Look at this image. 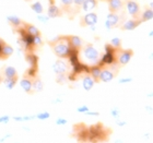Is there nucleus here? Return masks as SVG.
I'll return each mask as SVG.
<instances>
[{
    "instance_id": "nucleus-1",
    "label": "nucleus",
    "mask_w": 153,
    "mask_h": 143,
    "mask_svg": "<svg viewBox=\"0 0 153 143\" xmlns=\"http://www.w3.org/2000/svg\"><path fill=\"white\" fill-rule=\"evenodd\" d=\"M48 45L53 48L54 54L58 58H68L72 51V48L68 41V36H59L54 41H48Z\"/></svg>"
},
{
    "instance_id": "nucleus-2",
    "label": "nucleus",
    "mask_w": 153,
    "mask_h": 143,
    "mask_svg": "<svg viewBox=\"0 0 153 143\" xmlns=\"http://www.w3.org/2000/svg\"><path fill=\"white\" fill-rule=\"evenodd\" d=\"M82 54L83 57L85 58L86 60L92 61V62H96L100 58V53L92 44H88L82 48Z\"/></svg>"
},
{
    "instance_id": "nucleus-3",
    "label": "nucleus",
    "mask_w": 153,
    "mask_h": 143,
    "mask_svg": "<svg viewBox=\"0 0 153 143\" xmlns=\"http://www.w3.org/2000/svg\"><path fill=\"white\" fill-rule=\"evenodd\" d=\"M117 51H118V54H117V56H115V57L117 58L118 64H121V66H126V64L130 61L132 56H134V51L131 50V49L121 50V48H120V49H117Z\"/></svg>"
},
{
    "instance_id": "nucleus-4",
    "label": "nucleus",
    "mask_w": 153,
    "mask_h": 143,
    "mask_svg": "<svg viewBox=\"0 0 153 143\" xmlns=\"http://www.w3.org/2000/svg\"><path fill=\"white\" fill-rule=\"evenodd\" d=\"M126 9H127V12L132 16V19H138L139 16H140V7H139L138 2H136L134 0L127 1Z\"/></svg>"
},
{
    "instance_id": "nucleus-5",
    "label": "nucleus",
    "mask_w": 153,
    "mask_h": 143,
    "mask_svg": "<svg viewBox=\"0 0 153 143\" xmlns=\"http://www.w3.org/2000/svg\"><path fill=\"white\" fill-rule=\"evenodd\" d=\"M119 21H120V16H118L116 12H111L106 16L105 26L108 30H112V29H114V27H116V26H118Z\"/></svg>"
},
{
    "instance_id": "nucleus-6",
    "label": "nucleus",
    "mask_w": 153,
    "mask_h": 143,
    "mask_svg": "<svg viewBox=\"0 0 153 143\" xmlns=\"http://www.w3.org/2000/svg\"><path fill=\"white\" fill-rule=\"evenodd\" d=\"M141 24V20L140 19H131L125 21L123 24H121L120 29L123 31H132V30L137 29L138 26Z\"/></svg>"
},
{
    "instance_id": "nucleus-7",
    "label": "nucleus",
    "mask_w": 153,
    "mask_h": 143,
    "mask_svg": "<svg viewBox=\"0 0 153 143\" xmlns=\"http://www.w3.org/2000/svg\"><path fill=\"white\" fill-rule=\"evenodd\" d=\"M68 69H69L68 64L64 60H60V59L56 60V62L53 66V70H54V72L56 74H66L68 72Z\"/></svg>"
},
{
    "instance_id": "nucleus-8",
    "label": "nucleus",
    "mask_w": 153,
    "mask_h": 143,
    "mask_svg": "<svg viewBox=\"0 0 153 143\" xmlns=\"http://www.w3.org/2000/svg\"><path fill=\"white\" fill-rule=\"evenodd\" d=\"M99 21V18H97V14L93 12H90L88 14L83 16L81 22H82V25H86V26H92L95 25L96 23Z\"/></svg>"
},
{
    "instance_id": "nucleus-9",
    "label": "nucleus",
    "mask_w": 153,
    "mask_h": 143,
    "mask_svg": "<svg viewBox=\"0 0 153 143\" xmlns=\"http://www.w3.org/2000/svg\"><path fill=\"white\" fill-rule=\"evenodd\" d=\"M68 41H69V44H70L72 50L78 51L82 48V39H81L79 36L69 35L68 36Z\"/></svg>"
},
{
    "instance_id": "nucleus-10",
    "label": "nucleus",
    "mask_w": 153,
    "mask_h": 143,
    "mask_svg": "<svg viewBox=\"0 0 153 143\" xmlns=\"http://www.w3.org/2000/svg\"><path fill=\"white\" fill-rule=\"evenodd\" d=\"M47 16H49V19H55L58 16H62V10L59 9L57 6H55L54 3H51L47 9Z\"/></svg>"
},
{
    "instance_id": "nucleus-11",
    "label": "nucleus",
    "mask_w": 153,
    "mask_h": 143,
    "mask_svg": "<svg viewBox=\"0 0 153 143\" xmlns=\"http://www.w3.org/2000/svg\"><path fill=\"white\" fill-rule=\"evenodd\" d=\"M115 78V73L109 69H102L100 73V82H109Z\"/></svg>"
},
{
    "instance_id": "nucleus-12",
    "label": "nucleus",
    "mask_w": 153,
    "mask_h": 143,
    "mask_svg": "<svg viewBox=\"0 0 153 143\" xmlns=\"http://www.w3.org/2000/svg\"><path fill=\"white\" fill-rule=\"evenodd\" d=\"M20 85L24 91H25L27 94H32L33 90H32V79L29 78V76H24L21 82H20Z\"/></svg>"
},
{
    "instance_id": "nucleus-13",
    "label": "nucleus",
    "mask_w": 153,
    "mask_h": 143,
    "mask_svg": "<svg viewBox=\"0 0 153 143\" xmlns=\"http://www.w3.org/2000/svg\"><path fill=\"white\" fill-rule=\"evenodd\" d=\"M23 30L26 34H29L31 36H36V35H41V32L36 27V26L32 25V24H29V23H24L23 24Z\"/></svg>"
},
{
    "instance_id": "nucleus-14",
    "label": "nucleus",
    "mask_w": 153,
    "mask_h": 143,
    "mask_svg": "<svg viewBox=\"0 0 153 143\" xmlns=\"http://www.w3.org/2000/svg\"><path fill=\"white\" fill-rule=\"evenodd\" d=\"M97 6V0H84L83 3L81 4V8H82L83 11L85 12H90L94 10Z\"/></svg>"
},
{
    "instance_id": "nucleus-15",
    "label": "nucleus",
    "mask_w": 153,
    "mask_h": 143,
    "mask_svg": "<svg viewBox=\"0 0 153 143\" xmlns=\"http://www.w3.org/2000/svg\"><path fill=\"white\" fill-rule=\"evenodd\" d=\"M7 21L9 22L10 25H12L13 27H16V29H19V27L23 26V24L25 23V22H23V21L20 19V18H18V16H7Z\"/></svg>"
},
{
    "instance_id": "nucleus-16",
    "label": "nucleus",
    "mask_w": 153,
    "mask_h": 143,
    "mask_svg": "<svg viewBox=\"0 0 153 143\" xmlns=\"http://www.w3.org/2000/svg\"><path fill=\"white\" fill-rule=\"evenodd\" d=\"M13 48L12 46H10L8 44H3L2 49H1V56H0V59H8L10 56H12L13 54Z\"/></svg>"
},
{
    "instance_id": "nucleus-17",
    "label": "nucleus",
    "mask_w": 153,
    "mask_h": 143,
    "mask_svg": "<svg viewBox=\"0 0 153 143\" xmlns=\"http://www.w3.org/2000/svg\"><path fill=\"white\" fill-rule=\"evenodd\" d=\"M123 7L121 0H109L108 1V10L109 12H117Z\"/></svg>"
},
{
    "instance_id": "nucleus-18",
    "label": "nucleus",
    "mask_w": 153,
    "mask_h": 143,
    "mask_svg": "<svg viewBox=\"0 0 153 143\" xmlns=\"http://www.w3.org/2000/svg\"><path fill=\"white\" fill-rule=\"evenodd\" d=\"M94 80L91 76H85L83 78L82 80V86L83 89L85 90V91H90V90H92V87L94 86Z\"/></svg>"
},
{
    "instance_id": "nucleus-19",
    "label": "nucleus",
    "mask_w": 153,
    "mask_h": 143,
    "mask_svg": "<svg viewBox=\"0 0 153 143\" xmlns=\"http://www.w3.org/2000/svg\"><path fill=\"white\" fill-rule=\"evenodd\" d=\"M101 70H102V68L100 67V66H93L90 69V76H92L95 83L100 82V73H101Z\"/></svg>"
},
{
    "instance_id": "nucleus-20",
    "label": "nucleus",
    "mask_w": 153,
    "mask_h": 143,
    "mask_svg": "<svg viewBox=\"0 0 153 143\" xmlns=\"http://www.w3.org/2000/svg\"><path fill=\"white\" fill-rule=\"evenodd\" d=\"M115 53H112V51H106V54L103 56L102 62L104 64H112L115 61Z\"/></svg>"
},
{
    "instance_id": "nucleus-21",
    "label": "nucleus",
    "mask_w": 153,
    "mask_h": 143,
    "mask_svg": "<svg viewBox=\"0 0 153 143\" xmlns=\"http://www.w3.org/2000/svg\"><path fill=\"white\" fill-rule=\"evenodd\" d=\"M3 76L4 78H18V72L13 67H4L3 69Z\"/></svg>"
},
{
    "instance_id": "nucleus-22",
    "label": "nucleus",
    "mask_w": 153,
    "mask_h": 143,
    "mask_svg": "<svg viewBox=\"0 0 153 143\" xmlns=\"http://www.w3.org/2000/svg\"><path fill=\"white\" fill-rule=\"evenodd\" d=\"M32 90L34 92H41L43 90V82L37 76H35V79L32 81Z\"/></svg>"
},
{
    "instance_id": "nucleus-23",
    "label": "nucleus",
    "mask_w": 153,
    "mask_h": 143,
    "mask_svg": "<svg viewBox=\"0 0 153 143\" xmlns=\"http://www.w3.org/2000/svg\"><path fill=\"white\" fill-rule=\"evenodd\" d=\"M16 81H18V78H4L2 80V82L4 83L7 89L12 90L16 84Z\"/></svg>"
},
{
    "instance_id": "nucleus-24",
    "label": "nucleus",
    "mask_w": 153,
    "mask_h": 143,
    "mask_svg": "<svg viewBox=\"0 0 153 143\" xmlns=\"http://www.w3.org/2000/svg\"><path fill=\"white\" fill-rule=\"evenodd\" d=\"M153 18V10L151 8L149 9H146L144 12L141 14V22H146V21H150Z\"/></svg>"
},
{
    "instance_id": "nucleus-25",
    "label": "nucleus",
    "mask_w": 153,
    "mask_h": 143,
    "mask_svg": "<svg viewBox=\"0 0 153 143\" xmlns=\"http://www.w3.org/2000/svg\"><path fill=\"white\" fill-rule=\"evenodd\" d=\"M26 60H27L31 67H37V57L35 55H33L32 53L26 54Z\"/></svg>"
},
{
    "instance_id": "nucleus-26",
    "label": "nucleus",
    "mask_w": 153,
    "mask_h": 143,
    "mask_svg": "<svg viewBox=\"0 0 153 143\" xmlns=\"http://www.w3.org/2000/svg\"><path fill=\"white\" fill-rule=\"evenodd\" d=\"M31 9L35 13H37V14H41V13H43V11H44L43 4H42V2H39V1H36V2L33 3L32 6H31Z\"/></svg>"
},
{
    "instance_id": "nucleus-27",
    "label": "nucleus",
    "mask_w": 153,
    "mask_h": 143,
    "mask_svg": "<svg viewBox=\"0 0 153 143\" xmlns=\"http://www.w3.org/2000/svg\"><path fill=\"white\" fill-rule=\"evenodd\" d=\"M111 45H112V47H114L116 50H117V49H120L121 48V39L118 37L113 38L112 41H111Z\"/></svg>"
},
{
    "instance_id": "nucleus-28",
    "label": "nucleus",
    "mask_w": 153,
    "mask_h": 143,
    "mask_svg": "<svg viewBox=\"0 0 153 143\" xmlns=\"http://www.w3.org/2000/svg\"><path fill=\"white\" fill-rule=\"evenodd\" d=\"M60 2L62 4V9L68 11L71 8V6L74 4V0H60Z\"/></svg>"
},
{
    "instance_id": "nucleus-29",
    "label": "nucleus",
    "mask_w": 153,
    "mask_h": 143,
    "mask_svg": "<svg viewBox=\"0 0 153 143\" xmlns=\"http://www.w3.org/2000/svg\"><path fill=\"white\" fill-rule=\"evenodd\" d=\"M35 117L37 118V119H41V120H46V119H48V118L51 117V114H49L48 111H42V113L36 115Z\"/></svg>"
},
{
    "instance_id": "nucleus-30",
    "label": "nucleus",
    "mask_w": 153,
    "mask_h": 143,
    "mask_svg": "<svg viewBox=\"0 0 153 143\" xmlns=\"http://www.w3.org/2000/svg\"><path fill=\"white\" fill-rule=\"evenodd\" d=\"M37 20L39 21V22H42V23H44V24H46V23L48 22V20H49V16L46 14H43V13H41V14H38L37 16Z\"/></svg>"
},
{
    "instance_id": "nucleus-31",
    "label": "nucleus",
    "mask_w": 153,
    "mask_h": 143,
    "mask_svg": "<svg viewBox=\"0 0 153 143\" xmlns=\"http://www.w3.org/2000/svg\"><path fill=\"white\" fill-rule=\"evenodd\" d=\"M42 37L41 35H36V36H33V45H34V47H36V46H39V45H42Z\"/></svg>"
},
{
    "instance_id": "nucleus-32",
    "label": "nucleus",
    "mask_w": 153,
    "mask_h": 143,
    "mask_svg": "<svg viewBox=\"0 0 153 143\" xmlns=\"http://www.w3.org/2000/svg\"><path fill=\"white\" fill-rule=\"evenodd\" d=\"M111 114L114 118H119L120 117V110L118 109V108H113L112 110H111Z\"/></svg>"
},
{
    "instance_id": "nucleus-33",
    "label": "nucleus",
    "mask_w": 153,
    "mask_h": 143,
    "mask_svg": "<svg viewBox=\"0 0 153 143\" xmlns=\"http://www.w3.org/2000/svg\"><path fill=\"white\" fill-rule=\"evenodd\" d=\"M67 119H65V118H58L57 120H56V124H59V126H64V124H67Z\"/></svg>"
},
{
    "instance_id": "nucleus-34",
    "label": "nucleus",
    "mask_w": 153,
    "mask_h": 143,
    "mask_svg": "<svg viewBox=\"0 0 153 143\" xmlns=\"http://www.w3.org/2000/svg\"><path fill=\"white\" fill-rule=\"evenodd\" d=\"M10 120L9 116H1L0 117V124H8Z\"/></svg>"
},
{
    "instance_id": "nucleus-35",
    "label": "nucleus",
    "mask_w": 153,
    "mask_h": 143,
    "mask_svg": "<svg viewBox=\"0 0 153 143\" xmlns=\"http://www.w3.org/2000/svg\"><path fill=\"white\" fill-rule=\"evenodd\" d=\"M76 110L79 111V113H84V114H85L86 111H88V110H90V109H89V107H88V106L83 105V106H81V107H79V108H78V109H76Z\"/></svg>"
},
{
    "instance_id": "nucleus-36",
    "label": "nucleus",
    "mask_w": 153,
    "mask_h": 143,
    "mask_svg": "<svg viewBox=\"0 0 153 143\" xmlns=\"http://www.w3.org/2000/svg\"><path fill=\"white\" fill-rule=\"evenodd\" d=\"M116 124L118 126H125V124H127V121H124V120H119V118H116Z\"/></svg>"
},
{
    "instance_id": "nucleus-37",
    "label": "nucleus",
    "mask_w": 153,
    "mask_h": 143,
    "mask_svg": "<svg viewBox=\"0 0 153 143\" xmlns=\"http://www.w3.org/2000/svg\"><path fill=\"white\" fill-rule=\"evenodd\" d=\"M85 115H88V116H99V113H96V111H95V113H94V111H90V110H88V111H86V113H85Z\"/></svg>"
},
{
    "instance_id": "nucleus-38",
    "label": "nucleus",
    "mask_w": 153,
    "mask_h": 143,
    "mask_svg": "<svg viewBox=\"0 0 153 143\" xmlns=\"http://www.w3.org/2000/svg\"><path fill=\"white\" fill-rule=\"evenodd\" d=\"M83 1H84V0H74V3L76 7H81V4L83 3Z\"/></svg>"
},
{
    "instance_id": "nucleus-39",
    "label": "nucleus",
    "mask_w": 153,
    "mask_h": 143,
    "mask_svg": "<svg viewBox=\"0 0 153 143\" xmlns=\"http://www.w3.org/2000/svg\"><path fill=\"white\" fill-rule=\"evenodd\" d=\"M132 81V79H129V78H127V79H120L119 80V82L123 84V83H126V82H131Z\"/></svg>"
},
{
    "instance_id": "nucleus-40",
    "label": "nucleus",
    "mask_w": 153,
    "mask_h": 143,
    "mask_svg": "<svg viewBox=\"0 0 153 143\" xmlns=\"http://www.w3.org/2000/svg\"><path fill=\"white\" fill-rule=\"evenodd\" d=\"M3 44H4V41L0 38V56H1V49H2V46H3Z\"/></svg>"
},
{
    "instance_id": "nucleus-41",
    "label": "nucleus",
    "mask_w": 153,
    "mask_h": 143,
    "mask_svg": "<svg viewBox=\"0 0 153 143\" xmlns=\"http://www.w3.org/2000/svg\"><path fill=\"white\" fill-rule=\"evenodd\" d=\"M2 80H3V78H2V76H1V74H0V83L2 82Z\"/></svg>"
},
{
    "instance_id": "nucleus-42",
    "label": "nucleus",
    "mask_w": 153,
    "mask_h": 143,
    "mask_svg": "<svg viewBox=\"0 0 153 143\" xmlns=\"http://www.w3.org/2000/svg\"><path fill=\"white\" fill-rule=\"evenodd\" d=\"M25 1H30V0H25Z\"/></svg>"
}]
</instances>
